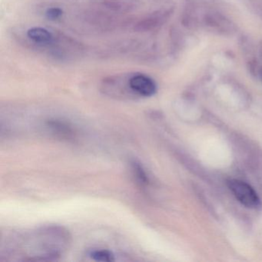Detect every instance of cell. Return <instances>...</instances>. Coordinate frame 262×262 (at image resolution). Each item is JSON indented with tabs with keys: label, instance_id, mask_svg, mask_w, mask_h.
<instances>
[{
	"label": "cell",
	"instance_id": "cell-1",
	"mask_svg": "<svg viewBox=\"0 0 262 262\" xmlns=\"http://www.w3.org/2000/svg\"><path fill=\"white\" fill-rule=\"evenodd\" d=\"M70 242L68 232L59 226L44 227L28 240L30 254L27 260H51L60 257Z\"/></svg>",
	"mask_w": 262,
	"mask_h": 262
},
{
	"label": "cell",
	"instance_id": "cell-2",
	"mask_svg": "<svg viewBox=\"0 0 262 262\" xmlns=\"http://www.w3.org/2000/svg\"><path fill=\"white\" fill-rule=\"evenodd\" d=\"M85 47L79 41L55 30L53 43L46 49L44 55L57 62H70L80 58Z\"/></svg>",
	"mask_w": 262,
	"mask_h": 262
},
{
	"label": "cell",
	"instance_id": "cell-3",
	"mask_svg": "<svg viewBox=\"0 0 262 262\" xmlns=\"http://www.w3.org/2000/svg\"><path fill=\"white\" fill-rule=\"evenodd\" d=\"M130 73L112 75L103 78L99 89L105 96L116 99H137L129 85Z\"/></svg>",
	"mask_w": 262,
	"mask_h": 262
},
{
	"label": "cell",
	"instance_id": "cell-4",
	"mask_svg": "<svg viewBox=\"0 0 262 262\" xmlns=\"http://www.w3.org/2000/svg\"><path fill=\"white\" fill-rule=\"evenodd\" d=\"M174 9L162 8L136 19L132 25L136 33H147L156 31L165 25L173 14Z\"/></svg>",
	"mask_w": 262,
	"mask_h": 262
},
{
	"label": "cell",
	"instance_id": "cell-5",
	"mask_svg": "<svg viewBox=\"0 0 262 262\" xmlns=\"http://www.w3.org/2000/svg\"><path fill=\"white\" fill-rule=\"evenodd\" d=\"M229 187L236 199L247 208H257L260 202L257 193L246 182L237 179H231L228 182Z\"/></svg>",
	"mask_w": 262,
	"mask_h": 262
},
{
	"label": "cell",
	"instance_id": "cell-6",
	"mask_svg": "<svg viewBox=\"0 0 262 262\" xmlns=\"http://www.w3.org/2000/svg\"><path fill=\"white\" fill-rule=\"evenodd\" d=\"M129 85L138 99L151 97L157 93L156 81L145 73H130Z\"/></svg>",
	"mask_w": 262,
	"mask_h": 262
},
{
	"label": "cell",
	"instance_id": "cell-7",
	"mask_svg": "<svg viewBox=\"0 0 262 262\" xmlns=\"http://www.w3.org/2000/svg\"><path fill=\"white\" fill-rule=\"evenodd\" d=\"M204 24L213 31L222 34H230L234 30V26L231 21L227 19L223 15L217 13H208L205 15Z\"/></svg>",
	"mask_w": 262,
	"mask_h": 262
},
{
	"label": "cell",
	"instance_id": "cell-8",
	"mask_svg": "<svg viewBox=\"0 0 262 262\" xmlns=\"http://www.w3.org/2000/svg\"><path fill=\"white\" fill-rule=\"evenodd\" d=\"M97 7L114 14L123 15L133 11L137 4L136 0H102Z\"/></svg>",
	"mask_w": 262,
	"mask_h": 262
},
{
	"label": "cell",
	"instance_id": "cell-9",
	"mask_svg": "<svg viewBox=\"0 0 262 262\" xmlns=\"http://www.w3.org/2000/svg\"><path fill=\"white\" fill-rule=\"evenodd\" d=\"M47 127L53 135L62 139L70 140L74 139L76 135L73 127L66 121L50 119L47 122Z\"/></svg>",
	"mask_w": 262,
	"mask_h": 262
},
{
	"label": "cell",
	"instance_id": "cell-10",
	"mask_svg": "<svg viewBox=\"0 0 262 262\" xmlns=\"http://www.w3.org/2000/svg\"><path fill=\"white\" fill-rule=\"evenodd\" d=\"M130 167H131L132 173H133V178L135 179L136 183L141 187V188H146L149 185V177L147 174L143 165L136 160L131 161L130 162Z\"/></svg>",
	"mask_w": 262,
	"mask_h": 262
},
{
	"label": "cell",
	"instance_id": "cell-11",
	"mask_svg": "<svg viewBox=\"0 0 262 262\" xmlns=\"http://www.w3.org/2000/svg\"><path fill=\"white\" fill-rule=\"evenodd\" d=\"M89 255L96 261L111 262L114 261L115 255L110 250L100 249H92L89 252Z\"/></svg>",
	"mask_w": 262,
	"mask_h": 262
},
{
	"label": "cell",
	"instance_id": "cell-12",
	"mask_svg": "<svg viewBox=\"0 0 262 262\" xmlns=\"http://www.w3.org/2000/svg\"><path fill=\"white\" fill-rule=\"evenodd\" d=\"M64 15V10L60 7H51L47 9L45 11V16L50 21H57L62 19Z\"/></svg>",
	"mask_w": 262,
	"mask_h": 262
}]
</instances>
